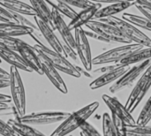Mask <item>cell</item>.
Wrapping results in <instances>:
<instances>
[{
	"label": "cell",
	"mask_w": 151,
	"mask_h": 136,
	"mask_svg": "<svg viewBox=\"0 0 151 136\" xmlns=\"http://www.w3.org/2000/svg\"><path fill=\"white\" fill-rule=\"evenodd\" d=\"M122 19L134 24L137 27H142L143 29H146V30L151 32V20L144 15L140 16V15H136V14L125 12L122 15Z\"/></svg>",
	"instance_id": "cell-25"
},
{
	"label": "cell",
	"mask_w": 151,
	"mask_h": 136,
	"mask_svg": "<svg viewBox=\"0 0 151 136\" xmlns=\"http://www.w3.org/2000/svg\"><path fill=\"white\" fill-rule=\"evenodd\" d=\"M127 131L151 135V127L149 126H127Z\"/></svg>",
	"instance_id": "cell-36"
},
{
	"label": "cell",
	"mask_w": 151,
	"mask_h": 136,
	"mask_svg": "<svg viewBox=\"0 0 151 136\" xmlns=\"http://www.w3.org/2000/svg\"><path fill=\"white\" fill-rule=\"evenodd\" d=\"M34 18L39 31L42 33L45 41L50 44L51 49L66 58V55L63 48V43L58 40V38L54 33V30L50 27H49V25H47L43 20H42L37 15L34 16Z\"/></svg>",
	"instance_id": "cell-14"
},
{
	"label": "cell",
	"mask_w": 151,
	"mask_h": 136,
	"mask_svg": "<svg viewBox=\"0 0 151 136\" xmlns=\"http://www.w3.org/2000/svg\"><path fill=\"white\" fill-rule=\"evenodd\" d=\"M102 8L100 3H94L93 4L82 9L77 15L70 21L68 27L71 30H74L78 27H81L83 25H86L93 18H95L96 13Z\"/></svg>",
	"instance_id": "cell-17"
},
{
	"label": "cell",
	"mask_w": 151,
	"mask_h": 136,
	"mask_svg": "<svg viewBox=\"0 0 151 136\" xmlns=\"http://www.w3.org/2000/svg\"><path fill=\"white\" fill-rule=\"evenodd\" d=\"M127 136H151L149 135H144V134H139V133H134L130 131H127Z\"/></svg>",
	"instance_id": "cell-45"
},
{
	"label": "cell",
	"mask_w": 151,
	"mask_h": 136,
	"mask_svg": "<svg viewBox=\"0 0 151 136\" xmlns=\"http://www.w3.org/2000/svg\"><path fill=\"white\" fill-rule=\"evenodd\" d=\"M85 33H86V35H87V36L88 37H91V38H94L95 40H97V41H99V42H107V43H111L108 40H106L105 38H104L102 35H98L97 33H96V32H93V31H85Z\"/></svg>",
	"instance_id": "cell-39"
},
{
	"label": "cell",
	"mask_w": 151,
	"mask_h": 136,
	"mask_svg": "<svg viewBox=\"0 0 151 136\" xmlns=\"http://www.w3.org/2000/svg\"><path fill=\"white\" fill-rule=\"evenodd\" d=\"M1 63H2V58H0V64H1Z\"/></svg>",
	"instance_id": "cell-48"
},
{
	"label": "cell",
	"mask_w": 151,
	"mask_h": 136,
	"mask_svg": "<svg viewBox=\"0 0 151 136\" xmlns=\"http://www.w3.org/2000/svg\"><path fill=\"white\" fill-rule=\"evenodd\" d=\"M10 88L11 96L13 104L16 107L20 117L26 114V95L22 79L20 77L19 69L16 66L11 65L10 68Z\"/></svg>",
	"instance_id": "cell-4"
},
{
	"label": "cell",
	"mask_w": 151,
	"mask_h": 136,
	"mask_svg": "<svg viewBox=\"0 0 151 136\" xmlns=\"http://www.w3.org/2000/svg\"><path fill=\"white\" fill-rule=\"evenodd\" d=\"M19 42V39L17 38V37L0 35V45L4 46V47H6L8 49L16 50V51H18Z\"/></svg>",
	"instance_id": "cell-30"
},
{
	"label": "cell",
	"mask_w": 151,
	"mask_h": 136,
	"mask_svg": "<svg viewBox=\"0 0 151 136\" xmlns=\"http://www.w3.org/2000/svg\"><path fill=\"white\" fill-rule=\"evenodd\" d=\"M12 101V96H8V95H4V94H2L0 93V102L1 103H11Z\"/></svg>",
	"instance_id": "cell-40"
},
{
	"label": "cell",
	"mask_w": 151,
	"mask_h": 136,
	"mask_svg": "<svg viewBox=\"0 0 151 136\" xmlns=\"http://www.w3.org/2000/svg\"><path fill=\"white\" fill-rule=\"evenodd\" d=\"M7 123L20 136H46L31 126L23 124L14 119H9Z\"/></svg>",
	"instance_id": "cell-24"
},
{
	"label": "cell",
	"mask_w": 151,
	"mask_h": 136,
	"mask_svg": "<svg viewBox=\"0 0 151 136\" xmlns=\"http://www.w3.org/2000/svg\"><path fill=\"white\" fill-rule=\"evenodd\" d=\"M136 4L134 0H124L119 2L111 3L109 5L101 8L95 15V19H103L110 16H115V14L124 12L125 10L134 6Z\"/></svg>",
	"instance_id": "cell-19"
},
{
	"label": "cell",
	"mask_w": 151,
	"mask_h": 136,
	"mask_svg": "<svg viewBox=\"0 0 151 136\" xmlns=\"http://www.w3.org/2000/svg\"><path fill=\"white\" fill-rule=\"evenodd\" d=\"M134 6L144 15L146 16L147 18H149L151 20V7H147V6H144V5H142V4H135Z\"/></svg>",
	"instance_id": "cell-38"
},
{
	"label": "cell",
	"mask_w": 151,
	"mask_h": 136,
	"mask_svg": "<svg viewBox=\"0 0 151 136\" xmlns=\"http://www.w3.org/2000/svg\"><path fill=\"white\" fill-rule=\"evenodd\" d=\"M63 48H64V50H65V55H66V58L67 57H69V58H71L73 60H74V61H76L77 60V52H75V50L74 49H73V48H71L69 45H67L66 43H63Z\"/></svg>",
	"instance_id": "cell-37"
},
{
	"label": "cell",
	"mask_w": 151,
	"mask_h": 136,
	"mask_svg": "<svg viewBox=\"0 0 151 136\" xmlns=\"http://www.w3.org/2000/svg\"><path fill=\"white\" fill-rule=\"evenodd\" d=\"M71 113L65 112H35L20 117L18 121L29 126H43L63 122Z\"/></svg>",
	"instance_id": "cell-8"
},
{
	"label": "cell",
	"mask_w": 151,
	"mask_h": 136,
	"mask_svg": "<svg viewBox=\"0 0 151 136\" xmlns=\"http://www.w3.org/2000/svg\"><path fill=\"white\" fill-rule=\"evenodd\" d=\"M12 12V15L15 19V20L17 21L18 24H20V25H23V26H27V27H33L35 29H38L37 26H35L34 23H32L30 20H28L27 19H26L24 17V14H21V13H18V12Z\"/></svg>",
	"instance_id": "cell-34"
},
{
	"label": "cell",
	"mask_w": 151,
	"mask_h": 136,
	"mask_svg": "<svg viewBox=\"0 0 151 136\" xmlns=\"http://www.w3.org/2000/svg\"><path fill=\"white\" fill-rule=\"evenodd\" d=\"M18 52L22 57L24 61L33 69L34 72L37 73L40 75L43 74V71L42 68V65L38 57V53L34 49L33 46L27 44L26 42L19 39L18 44Z\"/></svg>",
	"instance_id": "cell-12"
},
{
	"label": "cell",
	"mask_w": 151,
	"mask_h": 136,
	"mask_svg": "<svg viewBox=\"0 0 151 136\" xmlns=\"http://www.w3.org/2000/svg\"><path fill=\"white\" fill-rule=\"evenodd\" d=\"M9 109V105L7 103H1L0 102V112L1 111H6Z\"/></svg>",
	"instance_id": "cell-46"
},
{
	"label": "cell",
	"mask_w": 151,
	"mask_h": 136,
	"mask_svg": "<svg viewBox=\"0 0 151 136\" xmlns=\"http://www.w3.org/2000/svg\"><path fill=\"white\" fill-rule=\"evenodd\" d=\"M151 58V47H146V48H142L130 55H128L127 57H126L125 58H123L122 60H120L118 63H115L119 65H132L134 64H139L142 62H144L148 59Z\"/></svg>",
	"instance_id": "cell-23"
},
{
	"label": "cell",
	"mask_w": 151,
	"mask_h": 136,
	"mask_svg": "<svg viewBox=\"0 0 151 136\" xmlns=\"http://www.w3.org/2000/svg\"><path fill=\"white\" fill-rule=\"evenodd\" d=\"M130 67L131 65H120L113 70L102 73L98 78H96L90 83L89 88L95 90L102 87H104L111 82L117 81Z\"/></svg>",
	"instance_id": "cell-16"
},
{
	"label": "cell",
	"mask_w": 151,
	"mask_h": 136,
	"mask_svg": "<svg viewBox=\"0 0 151 136\" xmlns=\"http://www.w3.org/2000/svg\"><path fill=\"white\" fill-rule=\"evenodd\" d=\"M151 65V58L144 62L139 63L133 67H130L117 81L113 83V85L110 88V91L112 94H116L119 91H122L125 89L131 87L142 73L147 70V68Z\"/></svg>",
	"instance_id": "cell-9"
},
{
	"label": "cell",
	"mask_w": 151,
	"mask_h": 136,
	"mask_svg": "<svg viewBox=\"0 0 151 136\" xmlns=\"http://www.w3.org/2000/svg\"><path fill=\"white\" fill-rule=\"evenodd\" d=\"M0 135L3 136H20L8 123L0 119Z\"/></svg>",
	"instance_id": "cell-33"
},
{
	"label": "cell",
	"mask_w": 151,
	"mask_h": 136,
	"mask_svg": "<svg viewBox=\"0 0 151 136\" xmlns=\"http://www.w3.org/2000/svg\"><path fill=\"white\" fill-rule=\"evenodd\" d=\"M91 2L94 3H104V4H111V3H115V2H119V1H124V0H89Z\"/></svg>",
	"instance_id": "cell-43"
},
{
	"label": "cell",
	"mask_w": 151,
	"mask_h": 136,
	"mask_svg": "<svg viewBox=\"0 0 151 136\" xmlns=\"http://www.w3.org/2000/svg\"><path fill=\"white\" fill-rule=\"evenodd\" d=\"M136 4L147 6V7H151V0H134Z\"/></svg>",
	"instance_id": "cell-42"
},
{
	"label": "cell",
	"mask_w": 151,
	"mask_h": 136,
	"mask_svg": "<svg viewBox=\"0 0 151 136\" xmlns=\"http://www.w3.org/2000/svg\"><path fill=\"white\" fill-rule=\"evenodd\" d=\"M101 21L109 23L116 27L124 36L131 40L133 42L139 43L144 47H151V39L144 33H142L136 26L128 22L124 19L118 18L116 16H110L100 19Z\"/></svg>",
	"instance_id": "cell-2"
},
{
	"label": "cell",
	"mask_w": 151,
	"mask_h": 136,
	"mask_svg": "<svg viewBox=\"0 0 151 136\" xmlns=\"http://www.w3.org/2000/svg\"><path fill=\"white\" fill-rule=\"evenodd\" d=\"M104 102L107 105V107L110 109L111 113L116 114L119 116L125 123L127 126H135L136 121L133 118L132 114L127 110L126 106H124L117 98L110 96L109 95H103L102 96Z\"/></svg>",
	"instance_id": "cell-13"
},
{
	"label": "cell",
	"mask_w": 151,
	"mask_h": 136,
	"mask_svg": "<svg viewBox=\"0 0 151 136\" xmlns=\"http://www.w3.org/2000/svg\"><path fill=\"white\" fill-rule=\"evenodd\" d=\"M102 127H103V136H118L116 128L113 125L111 116L104 112L102 117Z\"/></svg>",
	"instance_id": "cell-27"
},
{
	"label": "cell",
	"mask_w": 151,
	"mask_h": 136,
	"mask_svg": "<svg viewBox=\"0 0 151 136\" xmlns=\"http://www.w3.org/2000/svg\"><path fill=\"white\" fill-rule=\"evenodd\" d=\"M0 58H2V60L6 61L11 65L16 66L18 69H20L27 73L34 72L33 69L30 68V66L24 61L22 57L19 55V53L16 50L0 45Z\"/></svg>",
	"instance_id": "cell-18"
},
{
	"label": "cell",
	"mask_w": 151,
	"mask_h": 136,
	"mask_svg": "<svg viewBox=\"0 0 151 136\" xmlns=\"http://www.w3.org/2000/svg\"><path fill=\"white\" fill-rule=\"evenodd\" d=\"M58 1L64 2L71 6H75L81 9H84L94 4V2H91L89 0H58Z\"/></svg>",
	"instance_id": "cell-35"
},
{
	"label": "cell",
	"mask_w": 151,
	"mask_h": 136,
	"mask_svg": "<svg viewBox=\"0 0 151 136\" xmlns=\"http://www.w3.org/2000/svg\"><path fill=\"white\" fill-rule=\"evenodd\" d=\"M10 86V81L9 80H4V79H0V89H4Z\"/></svg>",
	"instance_id": "cell-44"
},
{
	"label": "cell",
	"mask_w": 151,
	"mask_h": 136,
	"mask_svg": "<svg viewBox=\"0 0 151 136\" xmlns=\"http://www.w3.org/2000/svg\"><path fill=\"white\" fill-rule=\"evenodd\" d=\"M144 46L139 43H127L123 46L116 47L112 50H110L108 51H105L95 58L92 59L93 65H100L104 64H110V63H118L128 55L142 49Z\"/></svg>",
	"instance_id": "cell-5"
},
{
	"label": "cell",
	"mask_w": 151,
	"mask_h": 136,
	"mask_svg": "<svg viewBox=\"0 0 151 136\" xmlns=\"http://www.w3.org/2000/svg\"><path fill=\"white\" fill-rule=\"evenodd\" d=\"M80 128L84 134H86L88 136H102V135L97 131V129L94 126H92L89 122H88V120L85 121L81 126Z\"/></svg>",
	"instance_id": "cell-32"
},
{
	"label": "cell",
	"mask_w": 151,
	"mask_h": 136,
	"mask_svg": "<svg viewBox=\"0 0 151 136\" xmlns=\"http://www.w3.org/2000/svg\"><path fill=\"white\" fill-rule=\"evenodd\" d=\"M89 30L97 33L104 38L108 40L111 43L119 42V43H133V42L127 39L122 35V33L113 25L99 20L91 19L85 25Z\"/></svg>",
	"instance_id": "cell-7"
},
{
	"label": "cell",
	"mask_w": 151,
	"mask_h": 136,
	"mask_svg": "<svg viewBox=\"0 0 151 136\" xmlns=\"http://www.w3.org/2000/svg\"><path fill=\"white\" fill-rule=\"evenodd\" d=\"M74 38H75V50L77 55L84 66V69L87 71L92 70V55L89 42L88 36L85 33V30L82 27H78L74 29Z\"/></svg>",
	"instance_id": "cell-10"
},
{
	"label": "cell",
	"mask_w": 151,
	"mask_h": 136,
	"mask_svg": "<svg viewBox=\"0 0 151 136\" xmlns=\"http://www.w3.org/2000/svg\"><path fill=\"white\" fill-rule=\"evenodd\" d=\"M0 4L11 12L33 17L36 15L35 11L30 4H27L19 0H0Z\"/></svg>",
	"instance_id": "cell-22"
},
{
	"label": "cell",
	"mask_w": 151,
	"mask_h": 136,
	"mask_svg": "<svg viewBox=\"0 0 151 136\" xmlns=\"http://www.w3.org/2000/svg\"><path fill=\"white\" fill-rule=\"evenodd\" d=\"M80 135L81 136H88L87 135H86V134H84L82 131H81V132H80Z\"/></svg>",
	"instance_id": "cell-47"
},
{
	"label": "cell",
	"mask_w": 151,
	"mask_h": 136,
	"mask_svg": "<svg viewBox=\"0 0 151 136\" xmlns=\"http://www.w3.org/2000/svg\"><path fill=\"white\" fill-rule=\"evenodd\" d=\"M45 1L52 8H55L57 11H58L62 15H65L71 19H73L78 13L71 5H69L64 2H61L58 0H56V2H52L51 0H45Z\"/></svg>",
	"instance_id": "cell-26"
},
{
	"label": "cell",
	"mask_w": 151,
	"mask_h": 136,
	"mask_svg": "<svg viewBox=\"0 0 151 136\" xmlns=\"http://www.w3.org/2000/svg\"><path fill=\"white\" fill-rule=\"evenodd\" d=\"M151 87V65L147 68V70L142 73L140 79L137 81L134 88L133 89L132 92L130 93L127 103L126 108L127 110L132 113L135 111L137 106L142 101L144 96H146L147 92Z\"/></svg>",
	"instance_id": "cell-6"
},
{
	"label": "cell",
	"mask_w": 151,
	"mask_h": 136,
	"mask_svg": "<svg viewBox=\"0 0 151 136\" xmlns=\"http://www.w3.org/2000/svg\"><path fill=\"white\" fill-rule=\"evenodd\" d=\"M0 22H12V23H17L15 20L12 12L9 10H7L5 7L2 6L0 4Z\"/></svg>",
	"instance_id": "cell-31"
},
{
	"label": "cell",
	"mask_w": 151,
	"mask_h": 136,
	"mask_svg": "<svg viewBox=\"0 0 151 136\" xmlns=\"http://www.w3.org/2000/svg\"><path fill=\"white\" fill-rule=\"evenodd\" d=\"M70 136H72V135H70Z\"/></svg>",
	"instance_id": "cell-49"
},
{
	"label": "cell",
	"mask_w": 151,
	"mask_h": 136,
	"mask_svg": "<svg viewBox=\"0 0 151 136\" xmlns=\"http://www.w3.org/2000/svg\"><path fill=\"white\" fill-rule=\"evenodd\" d=\"M33 47L37 52L42 53L58 71H61L75 78H80L81 76V73L79 72L77 67L73 65L72 63H70L65 56L58 53L52 49L48 48L46 45L36 43Z\"/></svg>",
	"instance_id": "cell-3"
},
{
	"label": "cell",
	"mask_w": 151,
	"mask_h": 136,
	"mask_svg": "<svg viewBox=\"0 0 151 136\" xmlns=\"http://www.w3.org/2000/svg\"><path fill=\"white\" fill-rule=\"evenodd\" d=\"M31 6L36 12V15L43 20L49 27H50L53 30H56V27L52 21L51 17V10L49 8V4L45 0H29Z\"/></svg>",
	"instance_id": "cell-21"
},
{
	"label": "cell",
	"mask_w": 151,
	"mask_h": 136,
	"mask_svg": "<svg viewBox=\"0 0 151 136\" xmlns=\"http://www.w3.org/2000/svg\"><path fill=\"white\" fill-rule=\"evenodd\" d=\"M51 17L53 24L56 27V29L58 31L59 35H61L63 41L65 43L69 45L71 48L75 50V38L73 35L72 34V30L69 28L68 25L64 20L62 14L57 11L55 8L51 9Z\"/></svg>",
	"instance_id": "cell-15"
},
{
	"label": "cell",
	"mask_w": 151,
	"mask_h": 136,
	"mask_svg": "<svg viewBox=\"0 0 151 136\" xmlns=\"http://www.w3.org/2000/svg\"><path fill=\"white\" fill-rule=\"evenodd\" d=\"M0 79L9 80L10 79V73H7L5 70L0 67Z\"/></svg>",
	"instance_id": "cell-41"
},
{
	"label": "cell",
	"mask_w": 151,
	"mask_h": 136,
	"mask_svg": "<svg viewBox=\"0 0 151 136\" xmlns=\"http://www.w3.org/2000/svg\"><path fill=\"white\" fill-rule=\"evenodd\" d=\"M111 119L113 122V125L117 131L118 136H127V125L126 123L116 114L111 113Z\"/></svg>",
	"instance_id": "cell-29"
},
{
	"label": "cell",
	"mask_w": 151,
	"mask_h": 136,
	"mask_svg": "<svg viewBox=\"0 0 151 136\" xmlns=\"http://www.w3.org/2000/svg\"><path fill=\"white\" fill-rule=\"evenodd\" d=\"M151 120V96L143 106L138 119L136 121L137 126H146Z\"/></svg>",
	"instance_id": "cell-28"
},
{
	"label": "cell",
	"mask_w": 151,
	"mask_h": 136,
	"mask_svg": "<svg viewBox=\"0 0 151 136\" xmlns=\"http://www.w3.org/2000/svg\"><path fill=\"white\" fill-rule=\"evenodd\" d=\"M35 30L33 27L23 26L18 23L12 22H0V35L18 37L32 34Z\"/></svg>",
	"instance_id": "cell-20"
},
{
	"label": "cell",
	"mask_w": 151,
	"mask_h": 136,
	"mask_svg": "<svg viewBox=\"0 0 151 136\" xmlns=\"http://www.w3.org/2000/svg\"><path fill=\"white\" fill-rule=\"evenodd\" d=\"M98 107L99 103L93 102L79 111L71 113L70 116L65 119L50 136H65L69 135L77 128L81 127V126L87 121L93 113L96 112Z\"/></svg>",
	"instance_id": "cell-1"
},
{
	"label": "cell",
	"mask_w": 151,
	"mask_h": 136,
	"mask_svg": "<svg viewBox=\"0 0 151 136\" xmlns=\"http://www.w3.org/2000/svg\"><path fill=\"white\" fill-rule=\"evenodd\" d=\"M37 53H38V57H39L41 65H42L43 74H45L48 77V79L50 81V82L61 93L67 94V92H68L67 87H66L64 80L62 79V77L58 73V70L50 62V60L42 53H41V52H37Z\"/></svg>",
	"instance_id": "cell-11"
}]
</instances>
